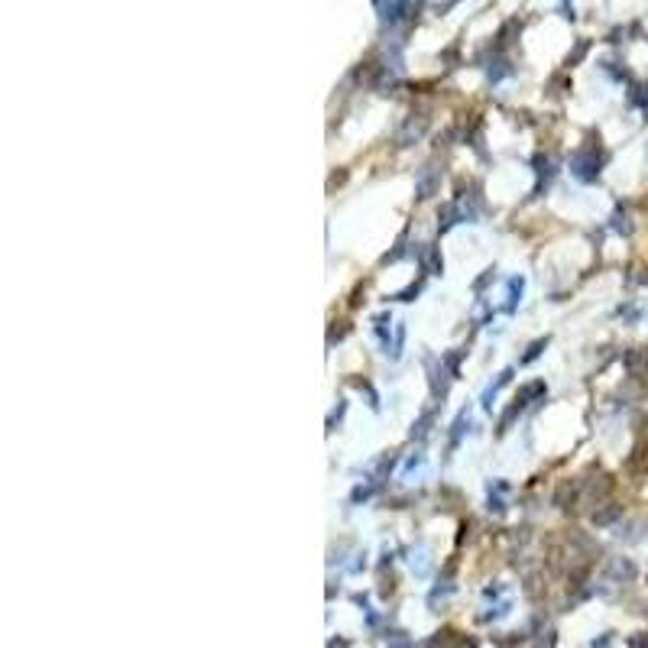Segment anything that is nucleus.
I'll list each match as a JSON object with an SVG mask.
<instances>
[{"mask_svg": "<svg viewBox=\"0 0 648 648\" xmlns=\"http://www.w3.org/2000/svg\"><path fill=\"white\" fill-rule=\"evenodd\" d=\"M571 172L581 182H593V178L600 176V156H597V150L593 146H587V150H581L577 156L571 159Z\"/></svg>", "mask_w": 648, "mask_h": 648, "instance_id": "nucleus-1", "label": "nucleus"}, {"mask_svg": "<svg viewBox=\"0 0 648 648\" xmlns=\"http://www.w3.org/2000/svg\"><path fill=\"white\" fill-rule=\"evenodd\" d=\"M509 379H513V370L499 373V379H496V383H493V386H489L487 392H483V405H487V409H489V405H493V399H496V392H499V389L505 386V383H509Z\"/></svg>", "mask_w": 648, "mask_h": 648, "instance_id": "nucleus-2", "label": "nucleus"}, {"mask_svg": "<svg viewBox=\"0 0 648 648\" xmlns=\"http://www.w3.org/2000/svg\"><path fill=\"white\" fill-rule=\"evenodd\" d=\"M435 185H438V178H435V172H425L418 182V198H428L431 192H435Z\"/></svg>", "mask_w": 648, "mask_h": 648, "instance_id": "nucleus-3", "label": "nucleus"}, {"mask_svg": "<svg viewBox=\"0 0 648 648\" xmlns=\"http://www.w3.org/2000/svg\"><path fill=\"white\" fill-rule=\"evenodd\" d=\"M431 418H435V409H428V412L421 415L418 418V425H415L412 428V438H425V435H428V425H431Z\"/></svg>", "mask_w": 648, "mask_h": 648, "instance_id": "nucleus-4", "label": "nucleus"}, {"mask_svg": "<svg viewBox=\"0 0 648 648\" xmlns=\"http://www.w3.org/2000/svg\"><path fill=\"white\" fill-rule=\"evenodd\" d=\"M467 425H470V412H461V415H457V421H454V435H451V441H454V444L463 438Z\"/></svg>", "mask_w": 648, "mask_h": 648, "instance_id": "nucleus-5", "label": "nucleus"}, {"mask_svg": "<svg viewBox=\"0 0 648 648\" xmlns=\"http://www.w3.org/2000/svg\"><path fill=\"white\" fill-rule=\"evenodd\" d=\"M509 292H513V298L505 305V312H515V302H519V295H522V279H513V282H509Z\"/></svg>", "mask_w": 648, "mask_h": 648, "instance_id": "nucleus-6", "label": "nucleus"}, {"mask_svg": "<svg viewBox=\"0 0 648 648\" xmlns=\"http://www.w3.org/2000/svg\"><path fill=\"white\" fill-rule=\"evenodd\" d=\"M545 347H548V340H535V344H531V347H529V354H525V357H522V363L535 360V357H538V354H541V350H545Z\"/></svg>", "mask_w": 648, "mask_h": 648, "instance_id": "nucleus-7", "label": "nucleus"}, {"mask_svg": "<svg viewBox=\"0 0 648 648\" xmlns=\"http://www.w3.org/2000/svg\"><path fill=\"white\" fill-rule=\"evenodd\" d=\"M389 648H415V645H412L409 639H405V635H396V639L389 642Z\"/></svg>", "mask_w": 648, "mask_h": 648, "instance_id": "nucleus-8", "label": "nucleus"}]
</instances>
